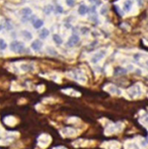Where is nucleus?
<instances>
[{"instance_id": "11", "label": "nucleus", "mask_w": 148, "mask_h": 149, "mask_svg": "<svg viewBox=\"0 0 148 149\" xmlns=\"http://www.w3.org/2000/svg\"><path fill=\"white\" fill-rule=\"evenodd\" d=\"M22 35H23V37H24V39H25L26 40H31L33 39L32 33H31L30 32L26 31V30L22 31Z\"/></svg>"}, {"instance_id": "15", "label": "nucleus", "mask_w": 148, "mask_h": 149, "mask_svg": "<svg viewBox=\"0 0 148 149\" xmlns=\"http://www.w3.org/2000/svg\"><path fill=\"white\" fill-rule=\"evenodd\" d=\"M64 130L67 131V133H65L67 136H72V135H74V133H75V131H74L73 129H71V128H66Z\"/></svg>"}, {"instance_id": "21", "label": "nucleus", "mask_w": 148, "mask_h": 149, "mask_svg": "<svg viewBox=\"0 0 148 149\" xmlns=\"http://www.w3.org/2000/svg\"><path fill=\"white\" fill-rule=\"evenodd\" d=\"M146 65H148V61H146Z\"/></svg>"}, {"instance_id": "20", "label": "nucleus", "mask_w": 148, "mask_h": 149, "mask_svg": "<svg viewBox=\"0 0 148 149\" xmlns=\"http://www.w3.org/2000/svg\"><path fill=\"white\" fill-rule=\"evenodd\" d=\"M95 3H96V0H95ZM97 5H99L100 4V1H97Z\"/></svg>"}, {"instance_id": "13", "label": "nucleus", "mask_w": 148, "mask_h": 149, "mask_svg": "<svg viewBox=\"0 0 148 149\" xmlns=\"http://www.w3.org/2000/svg\"><path fill=\"white\" fill-rule=\"evenodd\" d=\"M20 68H21L23 71H25V72L30 71V70H33V68L32 66L27 65V64H22V65L20 66Z\"/></svg>"}, {"instance_id": "1", "label": "nucleus", "mask_w": 148, "mask_h": 149, "mask_svg": "<svg viewBox=\"0 0 148 149\" xmlns=\"http://www.w3.org/2000/svg\"><path fill=\"white\" fill-rule=\"evenodd\" d=\"M10 49L11 51H13V52H21L22 50L25 49V44L21 41L14 40L11 43Z\"/></svg>"}, {"instance_id": "2", "label": "nucleus", "mask_w": 148, "mask_h": 149, "mask_svg": "<svg viewBox=\"0 0 148 149\" xmlns=\"http://www.w3.org/2000/svg\"><path fill=\"white\" fill-rule=\"evenodd\" d=\"M105 54H106V51L105 50H101V51L96 53L93 55V57L91 58V62L92 63H95V64L97 63L98 61H100L105 56Z\"/></svg>"}, {"instance_id": "8", "label": "nucleus", "mask_w": 148, "mask_h": 149, "mask_svg": "<svg viewBox=\"0 0 148 149\" xmlns=\"http://www.w3.org/2000/svg\"><path fill=\"white\" fill-rule=\"evenodd\" d=\"M5 123L8 125H13L16 124V119L12 117V116H9V117H6V119H5Z\"/></svg>"}, {"instance_id": "16", "label": "nucleus", "mask_w": 148, "mask_h": 149, "mask_svg": "<svg viewBox=\"0 0 148 149\" xmlns=\"http://www.w3.org/2000/svg\"><path fill=\"white\" fill-rule=\"evenodd\" d=\"M44 11H45V13H46V14H49V13L53 11V7H52L51 6H48L46 7V9H45Z\"/></svg>"}, {"instance_id": "7", "label": "nucleus", "mask_w": 148, "mask_h": 149, "mask_svg": "<svg viewBox=\"0 0 148 149\" xmlns=\"http://www.w3.org/2000/svg\"><path fill=\"white\" fill-rule=\"evenodd\" d=\"M21 13L23 14L24 19H26V20H27V19H28V17L32 14V10H31L30 8H28V7H26V8L22 9Z\"/></svg>"}, {"instance_id": "17", "label": "nucleus", "mask_w": 148, "mask_h": 149, "mask_svg": "<svg viewBox=\"0 0 148 149\" xmlns=\"http://www.w3.org/2000/svg\"><path fill=\"white\" fill-rule=\"evenodd\" d=\"M66 3L68 6H73L75 5V0H66Z\"/></svg>"}, {"instance_id": "3", "label": "nucleus", "mask_w": 148, "mask_h": 149, "mask_svg": "<svg viewBox=\"0 0 148 149\" xmlns=\"http://www.w3.org/2000/svg\"><path fill=\"white\" fill-rule=\"evenodd\" d=\"M80 40V37L76 34H73L72 36L69 37L67 42V46L71 47H74L75 45H76Z\"/></svg>"}, {"instance_id": "6", "label": "nucleus", "mask_w": 148, "mask_h": 149, "mask_svg": "<svg viewBox=\"0 0 148 149\" xmlns=\"http://www.w3.org/2000/svg\"><path fill=\"white\" fill-rule=\"evenodd\" d=\"M78 13H79V14H80V15L84 16V15H86V14L89 13V9H88V7H87L85 5H82V6H79Z\"/></svg>"}, {"instance_id": "12", "label": "nucleus", "mask_w": 148, "mask_h": 149, "mask_svg": "<svg viewBox=\"0 0 148 149\" xmlns=\"http://www.w3.org/2000/svg\"><path fill=\"white\" fill-rule=\"evenodd\" d=\"M53 40H54V43L57 44V45H61L62 42H63L62 39H61L60 36L58 35V34H54V36H53Z\"/></svg>"}, {"instance_id": "4", "label": "nucleus", "mask_w": 148, "mask_h": 149, "mask_svg": "<svg viewBox=\"0 0 148 149\" xmlns=\"http://www.w3.org/2000/svg\"><path fill=\"white\" fill-rule=\"evenodd\" d=\"M42 47H43V44H42V42H41L40 40H34V41L32 43V45H31V47H32L33 50H35V51L40 50V49L42 48Z\"/></svg>"}, {"instance_id": "14", "label": "nucleus", "mask_w": 148, "mask_h": 149, "mask_svg": "<svg viewBox=\"0 0 148 149\" xmlns=\"http://www.w3.org/2000/svg\"><path fill=\"white\" fill-rule=\"evenodd\" d=\"M7 47V44L5 40L0 39V50H5Z\"/></svg>"}, {"instance_id": "19", "label": "nucleus", "mask_w": 148, "mask_h": 149, "mask_svg": "<svg viewBox=\"0 0 148 149\" xmlns=\"http://www.w3.org/2000/svg\"><path fill=\"white\" fill-rule=\"evenodd\" d=\"M2 28H3V26H2L1 25H0V31H1V30H2Z\"/></svg>"}, {"instance_id": "18", "label": "nucleus", "mask_w": 148, "mask_h": 149, "mask_svg": "<svg viewBox=\"0 0 148 149\" xmlns=\"http://www.w3.org/2000/svg\"><path fill=\"white\" fill-rule=\"evenodd\" d=\"M56 12H57L58 13H61L63 12L62 7H61V6H57V7H56Z\"/></svg>"}, {"instance_id": "5", "label": "nucleus", "mask_w": 148, "mask_h": 149, "mask_svg": "<svg viewBox=\"0 0 148 149\" xmlns=\"http://www.w3.org/2000/svg\"><path fill=\"white\" fill-rule=\"evenodd\" d=\"M132 5H133V2L132 0H126V1L124 3V9L125 12H130L132 8Z\"/></svg>"}, {"instance_id": "10", "label": "nucleus", "mask_w": 148, "mask_h": 149, "mask_svg": "<svg viewBox=\"0 0 148 149\" xmlns=\"http://www.w3.org/2000/svg\"><path fill=\"white\" fill-rule=\"evenodd\" d=\"M48 35H49V31L47 28H43L40 32V39H46L47 37H48Z\"/></svg>"}, {"instance_id": "9", "label": "nucleus", "mask_w": 148, "mask_h": 149, "mask_svg": "<svg viewBox=\"0 0 148 149\" xmlns=\"http://www.w3.org/2000/svg\"><path fill=\"white\" fill-rule=\"evenodd\" d=\"M33 24L34 28H36V29H40V28L43 26L44 22H43V20H41V19H36V20H34V21L33 22Z\"/></svg>"}]
</instances>
